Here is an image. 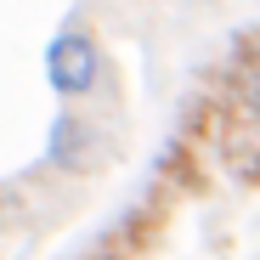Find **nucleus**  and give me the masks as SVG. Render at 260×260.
<instances>
[{
    "instance_id": "f257e3e1",
    "label": "nucleus",
    "mask_w": 260,
    "mask_h": 260,
    "mask_svg": "<svg viewBox=\"0 0 260 260\" xmlns=\"http://www.w3.org/2000/svg\"><path fill=\"white\" fill-rule=\"evenodd\" d=\"M46 79H51V91L57 96H85V91H96V79H102V51H96V40L85 34V28H62L51 46H46Z\"/></svg>"
},
{
    "instance_id": "f03ea898",
    "label": "nucleus",
    "mask_w": 260,
    "mask_h": 260,
    "mask_svg": "<svg viewBox=\"0 0 260 260\" xmlns=\"http://www.w3.org/2000/svg\"><path fill=\"white\" fill-rule=\"evenodd\" d=\"M96 153H102V136H96V130L85 124L79 113H57L51 136H46V158L62 164V170H91Z\"/></svg>"
}]
</instances>
